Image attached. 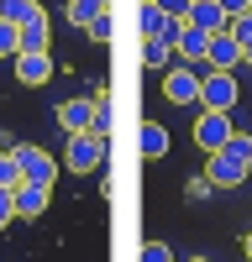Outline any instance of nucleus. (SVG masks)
<instances>
[{
    "mask_svg": "<svg viewBox=\"0 0 252 262\" xmlns=\"http://www.w3.org/2000/svg\"><path fill=\"white\" fill-rule=\"evenodd\" d=\"M100 163H105V137H95V131L69 137V147H63V168L69 173H95Z\"/></svg>",
    "mask_w": 252,
    "mask_h": 262,
    "instance_id": "1",
    "label": "nucleus"
},
{
    "mask_svg": "<svg viewBox=\"0 0 252 262\" xmlns=\"http://www.w3.org/2000/svg\"><path fill=\"white\" fill-rule=\"evenodd\" d=\"M11 158L21 163V179H27V184L53 189V173H58V163H53L42 147H32V142H16V147H11Z\"/></svg>",
    "mask_w": 252,
    "mask_h": 262,
    "instance_id": "2",
    "label": "nucleus"
},
{
    "mask_svg": "<svg viewBox=\"0 0 252 262\" xmlns=\"http://www.w3.org/2000/svg\"><path fill=\"white\" fill-rule=\"evenodd\" d=\"M195 142H200L205 152H226V142H231V116L205 111V116L195 121Z\"/></svg>",
    "mask_w": 252,
    "mask_h": 262,
    "instance_id": "3",
    "label": "nucleus"
},
{
    "mask_svg": "<svg viewBox=\"0 0 252 262\" xmlns=\"http://www.w3.org/2000/svg\"><path fill=\"white\" fill-rule=\"evenodd\" d=\"M200 100L210 105V111L231 116V105H237V79H231V74H205L200 79Z\"/></svg>",
    "mask_w": 252,
    "mask_h": 262,
    "instance_id": "4",
    "label": "nucleus"
},
{
    "mask_svg": "<svg viewBox=\"0 0 252 262\" xmlns=\"http://www.w3.org/2000/svg\"><path fill=\"white\" fill-rule=\"evenodd\" d=\"M247 163H237V158H226V152H210V189H237V184H247Z\"/></svg>",
    "mask_w": 252,
    "mask_h": 262,
    "instance_id": "5",
    "label": "nucleus"
},
{
    "mask_svg": "<svg viewBox=\"0 0 252 262\" xmlns=\"http://www.w3.org/2000/svg\"><path fill=\"white\" fill-rule=\"evenodd\" d=\"M58 126L69 131V137L95 131V100H63V105H58Z\"/></svg>",
    "mask_w": 252,
    "mask_h": 262,
    "instance_id": "6",
    "label": "nucleus"
},
{
    "mask_svg": "<svg viewBox=\"0 0 252 262\" xmlns=\"http://www.w3.org/2000/svg\"><path fill=\"white\" fill-rule=\"evenodd\" d=\"M163 95L174 100V105H195L200 100V74L195 69H168L163 74Z\"/></svg>",
    "mask_w": 252,
    "mask_h": 262,
    "instance_id": "7",
    "label": "nucleus"
},
{
    "mask_svg": "<svg viewBox=\"0 0 252 262\" xmlns=\"http://www.w3.org/2000/svg\"><path fill=\"white\" fill-rule=\"evenodd\" d=\"M210 74H231V69H237V63H242V48H237V37H231V32H216V37H210Z\"/></svg>",
    "mask_w": 252,
    "mask_h": 262,
    "instance_id": "8",
    "label": "nucleus"
},
{
    "mask_svg": "<svg viewBox=\"0 0 252 262\" xmlns=\"http://www.w3.org/2000/svg\"><path fill=\"white\" fill-rule=\"evenodd\" d=\"M189 27H200V32L216 37V32H226V27H231V16L216 6V0H195V6H189Z\"/></svg>",
    "mask_w": 252,
    "mask_h": 262,
    "instance_id": "9",
    "label": "nucleus"
},
{
    "mask_svg": "<svg viewBox=\"0 0 252 262\" xmlns=\"http://www.w3.org/2000/svg\"><path fill=\"white\" fill-rule=\"evenodd\" d=\"M16 79L21 84H48L53 79V58L48 53H21L16 58Z\"/></svg>",
    "mask_w": 252,
    "mask_h": 262,
    "instance_id": "10",
    "label": "nucleus"
},
{
    "mask_svg": "<svg viewBox=\"0 0 252 262\" xmlns=\"http://www.w3.org/2000/svg\"><path fill=\"white\" fill-rule=\"evenodd\" d=\"M184 63H205L210 58V32H200V27H189L184 21V37H179V48H174Z\"/></svg>",
    "mask_w": 252,
    "mask_h": 262,
    "instance_id": "11",
    "label": "nucleus"
},
{
    "mask_svg": "<svg viewBox=\"0 0 252 262\" xmlns=\"http://www.w3.org/2000/svg\"><path fill=\"white\" fill-rule=\"evenodd\" d=\"M53 200V189H42V184H21L16 189V215H42Z\"/></svg>",
    "mask_w": 252,
    "mask_h": 262,
    "instance_id": "12",
    "label": "nucleus"
},
{
    "mask_svg": "<svg viewBox=\"0 0 252 262\" xmlns=\"http://www.w3.org/2000/svg\"><path fill=\"white\" fill-rule=\"evenodd\" d=\"M48 42H53V27H48V16H37L21 27V53H48Z\"/></svg>",
    "mask_w": 252,
    "mask_h": 262,
    "instance_id": "13",
    "label": "nucleus"
},
{
    "mask_svg": "<svg viewBox=\"0 0 252 262\" xmlns=\"http://www.w3.org/2000/svg\"><path fill=\"white\" fill-rule=\"evenodd\" d=\"M137 147H142V158H163V152H168V131H163L158 121H142Z\"/></svg>",
    "mask_w": 252,
    "mask_h": 262,
    "instance_id": "14",
    "label": "nucleus"
},
{
    "mask_svg": "<svg viewBox=\"0 0 252 262\" xmlns=\"http://www.w3.org/2000/svg\"><path fill=\"white\" fill-rule=\"evenodd\" d=\"M42 6L37 0H0V21H11V27H27V21H37Z\"/></svg>",
    "mask_w": 252,
    "mask_h": 262,
    "instance_id": "15",
    "label": "nucleus"
},
{
    "mask_svg": "<svg viewBox=\"0 0 252 262\" xmlns=\"http://www.w3.org/2000/svg\"><path fill=\"white\" fill-rule=\"evenodd\" d=\"M105 11H111V0H69V21H74L79 32L90 27L95 16H105Z\"/></svg>",
    "mask_w": 252,
    "mask_h": 262,
    "instance_id": "16",
    "label": "nucleus"
},
{
    "mask_svg": "<svg viewBox=\"0 0 252 262\" xmlns=\"http://www.w3.org/2000/svg\"><path fill=\"white\" fill-rule=\"evenodd\" d=\"M231 37H237V48H242V63H252V11L247 16H231Z\"/></svg>",
    "mask_w": 252,
    "mask_h": 262,
    "instance_id": "17",
    "label": "nucleus"
},
{
    "mask_svg": "<svg viewBox=\"0 0 252 262\" xmlns=\"http://www.w3.org/2000/svg\"><path fill=\"white\" fill-rule=\"evenodd\" d=\"M21 184H27V179H21V163L11 158V152H0V189H11V194H16Z\"/></svg>",
    "mask_w": 252,
    "mask_h": 262,
    "instance_id": "18",
    "label": "nucleus"
},
{
    "mask_svg": "<svg viewBox=\"0 0 252 262\" xmlns=\"http://www.w3.org/2000/svg\"><path fill=\"white\" fill-rule=\"evenodd\" d=\"M163 21H168V16L153 6V0H142V37H147V42H153V37L163 32Z\"/></svg>",
    "mask_w": 252,
    "mask_h": 262,
    "instance_id": "19",
    "label": "nucleus"
},
{
    "mask_svg": "<svg viewBox=\"0 0 252 262\" xmlns=\"http://www.w3.org/2000/svg\"><path fill=\"white\" fill-rule=\"evenodd\" d=\"M226 158H237V163H247V168H252V137H247V131H231Z\"/></svg>",
    "mask_w": 252,
    "mask_h": 262,
    "instance_id": "20",
    "label": "nucleus"
},
{
    "mask_svg": "<svg viewBox=\"0 0 252 262\" xmlns=\"http://www.w3.org/2000/svg\"><path fill=\"white\" fill-rule=\"evenodd\" d=\"M0 58H21V27L0 21Z\"/></svg>",
    "mask_w": 252,
    "mask_h": 262,
    "instance_id": "21",
    "label": "nucleus"
},
{
    "mask_svg": "<svg viewBox=\"0 0 252 262\" xmlns=\"http://www.w3.org/2000/svg\"><path fill=\"white\" fill-rule=\"evenodd\" d=\"M84 37H90V42H111V37H116V21H111V11H105V16H95L90 27H84Z\"/></svg>",
    "mask_w": 252,
    "mask_h": 262,
    "instance_id": "22",
    "label": "nucleus"
},
{
    "mask_svg": "<svg viewBox=\"0 0 252 262\" xmlns=\"http://www.w3.org/2000/svg\"><path fill=\"white\" fill-rule=\"evenodd\" d=\"M153 6H158L168 21H189V6H195V0H153Z\"/></svg>",
    "mask_w": 252,
    "mask_h": 262,
    "instance_id": "23",
    "label": "nucleus"
},
{
    "mask_svg": "<svg viewBox=\"0 0 252 262\" xmlns=\"http://www.w3.org/2000/svg\"><path fill=\"white\" fill-rule=\"evenodd\" d=\"M142 58H147V69H168V48H163L158 37H153V42L142 48Z\"/></svg>",
    "mask_w": 252,
    "mask_h": 262,
    "instance_id": "24",
    "label": "nucleus"
},
{
    "mask_svg": "<svg viewBox=\"0 0 252 262\" xmlns=\"http://www.w3.org/2000/svg\"><path fill=\"white\" fill-rule=\"evenodd\" d=\"M179 37H184V21H163V32H158V42H163L168 53L179 48Z\"/></svg>",
    "mask_w": 252,
    "mask_h": 262,
    "instance_id": "25",
    "label": "nucleus"
},
{
    "mask_svg": "<svg viewBox=\"0 0 252 262\" xmlns=\"http://www.w3.org/2000/svg\"><path fill=\"white\" fill-rule=\"evenodd\" d=\"M111 131V105H105V95H95V137H105Z\"/></svg>",
    "mask_w": 252,
    "mask_h": 262,
    "instance_id": "26",
    "label": "nucleus"
},
{
    "mask_svg": "<svg viewBox=\"0 0 252 262\" xmlns=\"http://www.w3.org/2000/svg\"><path fill=\"white\" fill-rule=\"evenodd\" d=\"M11 215H16V194H11V189H0V231L11 226Z\"/></svg>",
    "mask_w": 252,
    "mask_h": 262,
    "instance_id": "27",
    "label": "nucleus"
},
{
    "mask_svg": "<svg viewBox=\"0 0 252 262\" xmlns=\"http://www.w3.org/2000/svg\"><path fill=\"white\" fill-rule=\"evenodd\" d=\"M142 262H174V257H168L163 242H147V247H142Z\"/></svg>",
    "mask_w": 252,
    "mask_h": 262,
    "instance_id": "28",
    "label": "nucleus"
},
{
    "mask_svg": "<svg viewBox=\"0 0 252 262\" xmlns=\"http://www.w3.org/2000/svg\"><path fill=\"white\" fill-rule=\"evenodd\" d=\"M184 189H189V200H205V194H210V179H205V173H195Z\"/></svg>",
    "mask_w": 252,
    "mask_h": 262,
    "instance_id": "29",
    "label": "nucleus"
},
{
    "mask_svg": "<svg viewBox=\"0 0 252 262\" xmlns=\"http://www.w3.org/2000/svg\"><path fill=\"white\" fill-rule=\"evenodd\" d=\"M216 6H221L226 16H247V11H252V0H216Z\"/></svg>",
    "mask_w": 252,
    "mask_h": 262,
    "instance_id": "30",
    "label": "nucleus"
},
{
    "mask_svg": "<svg viewBox=\"0 0 252 262\" xmlns=\"http://www.w3.org/2000/svg\"><path fill=\"white\" fill-rule=\"evenodd\" d=\"M242 252H247V257H252V231H247V236H242Z\"/></svg>",
    "mask_w": 252,
    "mask_h": 262,
    "instance_id": "31",
    "label": "nucleus"
},
{
    "mask_svg": "<svg viewBox=\"0 0 252 262\" xmlns=\"http://www.w3.org/2000/svg\"><path fill=\"white\" fill-rule=\"evenodd\" d=\"M189 262H210V257H189Z\"/></svg>",
    "mask_w": 252,
    "mask_h": 262,
    "instance_id": "32",
    "label": "nucleus"
}]
</instances>
